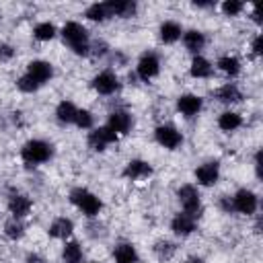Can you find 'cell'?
Masks as SVG:
<instances>
[{
    "label": "cell",
    "mask_w": 263,
    "mask_h": 263,
    "mask_svg": "<svg viewBox=\"0 0 263 263\" xmlns=\"http://www.w3.org/2000/svg\"><path fill=\"white\" fill-rule=\"evenodd\" d=\"M62 39L64 43L76 53V55H88L90 53V41H88V31L76 23V21H68L62 27Z\"/></svg>",
    "instance_id": "1"
},
{
    "label": "cell",
    "mask_w": 263,
    "mask_h": 263,
    "mask_svg": "<svg viewBox=\"0 0 263 263\" xmlns=\"http://www.w3.org/2000/svg\"><path fill=\"white\" fill-rule=\"evenodd\" d=\"M53 156V148L51 144H47L45 140H29L23 144L21 148V158L23 162L35 166V164H43Z\"/></svg>",
    "instance_id": "2"
},
{
    "label": "cell",
    "mask_w": 263,
    "mask_h": 263,
    "mask_svg": "<svg viewBox=\"0 0 263 263\" xmlns=\"http://www.w3.org/2000/svg\"><path fill=\"white\" fill-rule=\"evenodd\" d=\"M70 201H72L84 216H88V218H95V216L101 212V208H103V201H101L92 191H88V189H84V187L72 189V191H70Z\"/></svg>",
    "instance_id": "3"
},
{
    "label": "cell",
    "mask_w": 263,
    "mask_h": 263,
    "mask_svg": "<svg viewBox=\"0 0 263 263\" xmlns=\"http://www.w3.org/2000/svg\"><path fill=\"white\" fill-rule=\"evenodd\" d=\"M177 197H179V203H181L185 214H189L193 218L201 216V197L193 185H181L177 191Z\"/></svg>",
    "instance_id": "4"
},
{
    "label": "cell",
    "mask_w": 263,
    "mask_h": 263,
    "mask_svg": "<svg viewBox=\"0 0 263 263\" xmlns=\"http://www.w3.org/2000/svg\"><path fill=\"white\" fill-rule=\"evenodd\" d=\"M259 199L251 189H238L232 195V212H238L242 216H253L257 212Z\"/></svg>",
    "instance_id": "5"
},
{
    "label": "cell",
    "mask_w": 263,
    "mask_h": 263,
    "mask_svg": "<svg viewBox=\"0 0 263 263\" xmlns=\"http://www.w3.org/2000/svg\"><path fill=\"white\" fill-rule=\"evenodd\" d=\"M88 148L95 150V152H103L107 150L109 144H115L117 142V134L107 127V125H101V127H95L90 134H88Z\"/></svg>",
    "instance_id": "6"
},
{
    "label": "cell",
    "mask_w": 263,
    "mask_h": 263,
    "mask_svg": "<svg viewBox=\"0 0 263 263\" xmlns=\"http://www.w3.org/2000/svg\"><path fill=\"white\" fill-rule=\"evenodd\" d=\"M154 138H156V142H158L162 148H166V150H177V148L183 144L181 132H179L175 125H168V123L158 125V127L154 129Z\"/></svg>",
    "instance_id": "7"
},
{
    "label": "cell",
    "mask_w": 263,
    "mask_h": 263,
    "mask_svg": "<svg viewBox=\"0 0 263 263\" xmlns=\"http://www.w3.org/2000/svg\"><path fill=\"white\" fill-rule=\"evenodd\" d=\"M158 72H160V60H158V55H156L154 51L142 53V58L138 60V66H136V74H138L144 82H148V80H152L154 76H158Z\"/></svg>",
    "instance_id": "8"
},
{
    "label": "cell",
    "mask_w": 263,
    "mask_h": 263,
    "mask_svg": "<svg viewBox=\"0 0 263 263\" xmlns=\"http://www.w3.org/2000/svg\"><path fill=\"white\" fill-rule=\"evenodd\" d=\"M92 88L99 95H105V97L107 95H113L119 88V78H117V74L113 70H103V72H99L92 78Z\"/></svg>",
    "instance_id": "9"
},
{
    "label": "cell",
    "mask_w": 263,
    "mask_h": 263,
    "mask_svg": "<svg viewBox=\"0 0 263 263\" xmlns=\"http://www.w3.org/2000/svg\"><path fill=\"white\" fill-rule=\"evenodd\" d=\"M218 179H220V164L216 160H208V162H203L195 168V181L203 187L216 185Z\"/></svg>",
    "instance_id": "10"
},
{
    "label": "cell",
    "mask_w": 263,
    "mask_h": 263,
    "mask_svg": "<svg viewBox=\"0 0 263 263\" xmlns=\"http://www.w3.org/2000/svg\"><path fill=\"white\" fill-rule=\"evenodd\" d=\"M132 125H134V119H132V115H129L127 111H123V109H115V111L109 113L107 127H111L117 136H119V134H121V136L129 134Z\"/></svg>",
    "instance_id": "11"
},
{
    "label": "cell",
    "mask_w": 263,
    "mask_h": 263,
    "mask_svg": "<svg viewBox=\"0 0 263 263\" xmlns=\"http://www.w3.org/2000/svg\"><path fill=\"white\" fill-rule=\"evenodd\" d=\"M201 105H203L201 97H197V95H191V92H187V95H181V97L177 99V109H179V113H181L183 117H187V119L195 117V115L201 111Z\"/></svg>",
    "instance_id": "12"
},
{
    "label": "cell",
    "mask_w": 263,
    "mask_h": 263,
    "mask_svg": "<svg viewBox=\"0 0 263 263\" xmlns=\"http://www.w3.org/2000/svg\"><path fill=\"white\" fill-rule=\"evenodd\" d=\"M8 212L12 214V218H18V220H23V218H27L29 216V212H31V208H33V201L25 195V193H12L10 197H8Z\"/></svg>",
    "instance_id": "13"
},
{
    "label": "cell",
    "mask_w": 263,
    "mask_h": 263,
    "mask_svg": "<svg viewBox=\"0 0 263 263\" xmlns=\"http://www.w3.org/2000/svg\"><path fill=\"white\" fill-rule=\"evenodd\" d=\"M152 175V166L142 160V158H132L125 168H123V177L129 179V181H140V179H148Z\"/></svg>",
    "instance_id": "14"
},
{
    "label": "cell",
    "mask_w": 263,
    "mask_h": 263,
    "mask_svg": "<svg viewBox=\"0 0 263 263\" xmlns=\"http://www.w3.org/2000/svg\"><path fill=\"white\" fill-rule=\"evenodd\" d=\"M27 74L33 76V78L43 86V84L53 76V68H51V64L45 62V60H33V62L27 64Z\"/></svg>",
    "instance_id": "15"
},
{
    "label": "cell",
    "mask_w": 263,
    "mask_h": 263,
    "mask_svg": "<svg viewBox=\"0 0 263 263\" xmlns=\"http://www.w3.org/2000/svg\"><path fill=\"white\" fill-rule=\"evenodd\" d=\"M171 230L177 236H189L195 230V218L189 216V214H185V212H179L171 220Z\"/></svg>",
    "instance_id": "16"
},
{
    "label": "cell",
    "mask_w": 263,
    "mask_h": 263,
    "mask_svg": "<svg viewBox=\"0 0 263 263\" xmlns=\"http://www.w3.org/2000/svg\"><path fill=\"white\" fill-rule=\"evenodd\" d=\"M214 97L220 103H224V105H234V103H240L242 101V92H240V88L234 82H226L220 88H216L214 90Z\"/></svg>",
    "instance_id": "17"
},
{
    "label": "cell",
    "mask_w": 263,
    "mask_h": 263,
    "mask_svg": "<svg viewBox=\"0 0 263 263\" xmlns=\"http://www.w3.org/2000/svg\"><path fill=\"white\" fill-rule=\"evenodd\" d=\"M47 232H49L51 238H64V240H66V238L74 232V222H72L70 218H66V216H60V218H55V220L49 224Z\"/></svg>",
    "instance_id": "18"
},
{
    "label": "cell",
    "mask_w": 263,
    "mask_h": 263,
    "mask_svg": "<svg viewBox=\"0 0 263 263\" xmlns=\"http://www.w3.org/2000/svg\"><path fill=\"white\" fill-rule=\"evenodd\" d=\"M107 8H109V14H111V16L129 18V16L136 14L138 4H136L134 0H111V2H107Z\"/></svg>",
    "instance_id": "19"
},
{
    "label": "cell",
    "mask_w": 263,
    "mask_h": 263,
    "mask_svg": "<svg viewBox=\"0 0 263 263\" xmlns=\"http://www.w3.org/2000/svg\"><path fill=\"white\" fill-rule=\"evenodd\" d=\"M183 45H185L187 51L199 55V51L205 45V35L201 31H197V29H189V31L183 33Z\"/></svg>",
    "instance_id": "20"
},
{
    "label": "cell",
    "mask_w": 263,
    "mask_h": 263,
    "mask_svg": "<svg viewBox=\"0 0 263 263\" xmlns=\"http://www.w3.org/2000/svg\"><path fill=\"white\" fill-rule=\"evenodd\" d=\"M113 259H115V263H138L140 255L132 242H119L113 251Z\"/></svg>",
    "instance_id": "21"
},
{
    "label": "cell",
    "mask_w": 263,
    "mask_h": 263,
    "mask_svg": "<svg viewBox=\"0 0 263 263\" xmlns=\"http://www.w3.org/2000/svg\"><path fill=\"white\" fill-rule=\"evenodd\" d=\"M214 72V66L210 60H205L203 55H195L191 60V66H189V74L193 78H210Z\"/></svg>",
    "instance_id": "22"
},
{
    "label": "cell",
    "mask_w": 263,
    "mask_h": 263,
    "mask_svg": "<svg viewBox=\"0 0 263 263\" xmlns=\"http://www.w3.org/2000/svg\"><path fill=\"white\" fill-rule=\"evenodd\" d=\"M216 66H218V70L224 72L228 78H234V76L240 74V60H238L236 55H222V58H218Z\"/></svg>",
    "instance_id": "23"
},
{
    "label": "cell",
    "mask_w": 263,
    "mask_h": 263,
    "mask_svg": "<svg viewBox=\"0 0 263 263\" xmlns=\"http://www.w3.org/2000/svg\"><path fill=\"white\" fill-rule=\"evenodd\" d=\"M240 125H242V117H240L236 111H224V113H220V117H218V127H220L222 132H226V134L238 129Z\"/></svg>",
    "instance_id": "24"
},
{
    "label": "cell",
    "mask_w": 263,
    "mask_h": 263,
    "mask_svg": "<svg viewBox=\"0 0 263 263\" xmlns=\"http://www.w3.org/2000/svg\"><path fill=\"white\" fill-rule=\"evenodd\" d=\"M158 33H160V39H162L164 43H175V41L181 39L183 29H181V25L175 23V21H164V23L160 25Z\"/></svg>",
    "instance_id": "25"
},
{
    "label": "cell",
    "mask_w": 263,
    "mask_h": 263,
    "mask_svg": "<svg viewBox=\"0 0 263 263\" xmlns=\"http://www.w3.org/2000/svg\"><path fill=\"white\" fill-rule=\"evenodd\" d=\"M76 105L72 101H62L58 107H55V117L60 123H74V117H76Z\"/></svg>",
    "instance_id": "26"
},
{
    "label": "cell",
    "mask_w": 263,
    "mask_h": 263,
    "mask_svg": "<svg viewBox=\"0 0 263 263\" xmlns=\"http://www.w3.org/2000/svg\"><path fill=\"white\" fill-rule=\"evenodd\" d=\"M62 261L64 263H80L82 261V247L76 240H68L62 249Z\"/></svg>",
    "instance_id": "27"
},
{
    "label": "cell",
    "mask_w": 263,
    "mask_h": 263,
    "mask_svg": "<svg viewBox=\"0 0 263 263\" xmlns=\"http://www.w3.org/2000/svg\"><path fill=\"white\" fill-rule=\"evenodd\" d=\"M84 16L88 21H95V23H101V21H107L111 14H109V8H107V2H95L86 8Z\"/></svg>",
    "instance_id": "28"
},
{
    "label": "cell",
    "mask_w": 263,
    "mask_h": 263,
    "mask_svg": "<svg viewBox=\"0 0 263 263\" xmlns=\"http://www.w3.org/2000/svg\"><path fill=\"white\" fill-rule=\"evenodd\" d=\"M55 33H58V31H55V25L49 23V21L37 23L35 29H33V37H35L37 41H49V39L55 37Z\"/></svg>",
    "instance_id": "29"
},
{
    "label": "cell",
    "mask_w": 263,
    "mask_h": 263,
    "mask_svg": "<svg viewBox=\"0 0 263 263\" xmlns=\"http://www.w3.org/2000/svg\"><path fill=\"white\" fill-rule=\"evenodd\" d=\"M4 234H6L10 240L23 238V236H25V224H23V220H18V218L6 220V224H4Z\"/></svg>",
    "instance_id": "30"
},
{
    "label": "cell",
    "mask_w": 263,
    "mask_h": 263,
    "mask_svg": "<svg viewBox=\"0 0 263 263\" xmlns=\"http://www.w3.org/2000/svg\"><path fill=\"white\" fill-rule=\"evenodd\" d=\"M175 251H177V247L171 240H158V242H154V255L160 261H168L175 255Z\"/></svg>",
    "instance_id": "31"
},
{
    "label": "cell",
    "mask_w": 263,
    "mask_h": 263,
    "mask_svg": "<svg viewBox=\"0 0 263 263\" xmlns=\"http://www.w3.org/2000/svg\"><path fill=\"white\" fill-rule=\"evenodd\" d=\"M74 123L80 129H90L92 123H95V117H92V113L88 109H78L76 111V117H74Z\"/></svg>",
    "instance_id": "32"
},
{
    "label": "cell",
    "mask_w": 263,
    "mask_h": 263,
    "mask_svg": "<svg viewBox=\"0 0 263 263\" xmlns=\"http://www.w3.org/2000/svg\"><path fill=\"white\" fill-rule=\"evenodd\" d=\"M16 86H18V90H23V92H35V90L41 88V84H39L33 76H29L27 72L16 80Z\"/></svg>",
    "instance_id": "33"
},
{
    "label": "cell",
    "mask_w": 263,
    "mask_h": 263,
    "mask_svg": "<svg viewBox=\"0 0 263 263\" xmlns=\"http://www.w3.org/2000/svg\"><path fill=\"white\" fill-rule=\"evenodd\" d=\"M220 8H222V12H224L226 16H236V14L242 12L245 4H242L240 0H224V2L220 4Z\"/></svg>",
    "instance_id": "34"
},
{
    "label": "cell",
    "mask_w": 263,
    "mask_h": 263,
    "mask_svg": "<svg viewBox=\"0 0 263 263\" xmlns=\"http://www.w3.org/2000/svg\"><path fill=\"white\" fill-rule=\"evenodd\" d=\"M14 55V47L10 43H0V62H8Z\"/></svg>",
    "instance_id": "35"
},
{
    "label": "cell",
    "mask_w": 263,
    "mask_h": 263,
    "mask_svg": "<svg viewBox=\"0 0 263 263\" xmlns=\"http://www.w3.org/2000/svg\"><path fill=\"white\" fill-rule=\"evenodd\" d=\"M220 208H222L226 214H230V212H232V197H230V195H222V197H220Z\"/></svg>",
    "instance_id": "36"
},
{
    "label": "cell",
    "mask_w": 263,
    "mask_h": 263,
    "mask_svg": "<svg viewBox=\"0 0 263 263\" xmlns=\"http://www.w3.org/2000/svg\"><path fill=\"white\" fill-rule=\"evenodd\" d=\"M251 49L255 55H261V35H255L253 41H251Z\"/></svg>",
    "instance_id": "37"
},
{
    "label": "cell",
    "mask_w": 263,
    "mask_h": 263,
    "mask_svg": "<svg viewBox=\"0 0 263 263\" xmlns=\"http://www.w3.org/2000/svg\"><path fill=\"white\" fill-rule=\"evenodd\" d=\"M27 263H45V259L41 255H37V253H29L27 255Z\"/></svg>",
    "instance_id": "38"
},
{
    "label": "cell",
    "mask_w": 263,
    "mask_h": 263,
    "mask_svg": "<svg viewBox=\"0 0 263 263\" xmlns=\"http://www.w3.org/2000/svg\"><path fill=\"white\" fill-rule=\"evenodd\" d=\"M255 171H257V177H261V152L255 154Z\"/></svg>",
    "instance_id": "39"
},
{
    "label": "cell",
    "mask_w": 263,
    "mask_h": 263,
    "mask_svg": "<svg viewBox=\"0 0 263 263\" xmlns=\"http://www.w3.org/2000/svg\"><path fill=\"white\" fill-rule=\"evenodd\" d=\"M214 2H193V6H197V8H208V6H212Z\"/></svg>",
    "instance_id": "40"
},
{
    "label": "cell",
    "mask_w": 263,
    "mask_h": 263,
    "mask_svg": "<svg viewBox=\"0 0 263 263\" xmlns=\"http://www.w3.org/2000/svg\"><path fill=\"white\" fill-rule=\"evenodd\" d=\"M185 263H205V261H203L201 257H189V259H187Z\"/></svg>",
    "instance_id": "41"
},
{
    "label": "cell",
    "mask_w": 263,
    "mask_h": 263,
    "mask_svg": "<svg viewBox=\"0 0 263 263\" xmlns=\"http://www.w3.org/2000/svg\"><path fill=\"white\" fill-rule=\"evenodd\" d=\"M88 263H99V261H88Z\"/></svg>",
    "instance_id": "42"
}]
</instances>
